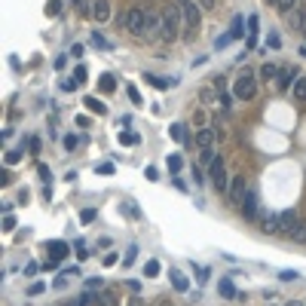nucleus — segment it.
<instances>
[{
	"label": "nucleus",
	"mask_w": 306,
	"mask_h": 306,
	"mask_svg": "<svg viewBox=\"0 0 306 306\" xmlns=\"http://www.w3.org/2000/svg\"><path fill=\"white\" fill-rule=\"evenodd\" d=\"M28 147H31V153H40V138H28Z\"/></svg>",
	"instance_id": "8fccbe9b"
},
{
	"label": "nucleus",
	"mask_w": 306,
	"mask_h": 306,
	"mask_svg": "<svg viewBox=\"0 0 306 306\" xmlns=\"http://www.w3.org/2000/svg\"><path fill=\"white\" fill-rule=\"evenodd\" d=\"M215 92H218L215 86H211V89L205 86V89L199 92V98H202V104H205V107H221V95H215Z\"/></svg>",
	"instance_id": "ddd939ff"
},
{
	"label": "nucleus",
	"mask_w": 306,
	"mask_h": 306,
	"mask_svg": "<svg viewBox=\"0 0 306 306\" xmlns=\"http://www.w3.org/2000/svg\"><path fill=\"white\" fill-rule=\"evenodd\" d=\"M181 6V18H184V28H187V37L193 31H199V21H202V6L199 0H175Z\"/></svg>",
	"instance_id": "f03ea898"
},
{
	"label": "nucleus",
	"mask_w": 306,
	"mask_h": 306,
	"mask_svg": "<svg viewBox=\"0 0 306 306\" xmlns=\"http://www.w3.org/2000/svg\"><path fill=\"white\" fill-rule=\"evenodd\" d=\"M101 285H104V282H101V276H98V279H89V282H86V288H89V291H95V288H101Z\"/></svg>",
	"instance_id": "864d4df0"
},
{
	"label": "nucleus",
	"mask_w": 306,
	"mask_h": 306,
	"mask_svg": "<svg viewBox=\"0 0 306 306\" xmlns=\"http://www.w3.org/2000/svg\"><path fill=\"white\" fill-rule=\"evenodd\" d=\"M95 303L98 306H116V291H101Z\"/></svg>",
	"instance_id": "5701e85b"
},
{
	"label": "nucleus",
	"mask_w": 306,
	"mask_h": 306,
	"mask_svg": "<svg viewBox=\"0 0 306 306\" xmlns=\"http://www.w3.org/2000/svg\"><path fill=\"white\" fill-rule=\"evenodd\" d=\"M46 12H49V15H58V12H61V0H49Z\"/></svg>",
	"instance_id": "4c0bfd02"
},
{
	"label": "nucleus",
	"mask_w": 306,
	"mask_h": 306,
	"mask_svg": "<svg viewBox=\"0 0 306 306\" xmlns=\"http://www.w3.org/2000/svg\"><path fill=\"white\" fill-rule=\"evenodd\" d=\"M181 166H184V159L178 153H169V172H181Z\"/></svg>",
	"instance_id": "c756f323"
},
{
	"label": "nucleus",
	"mask_w": 306,
	"mask_h": 306,
	"mask_svg": "<svg viewBox=\"0 0 306 306\" xmlns=\"http://www.w3.org/2000/svg\"><path fill=\"white\" fill-rule=\"evenodd\" d=\"M297 224H300V215H297V211H291V208H288V211H282V215H279V233H285L288 239H291V233H294V227H297Z\"/></svg>",
	"instance_id": "6e6552de"
},
{
	"label": "nucleus",
	"mask_w": 306,
	"mask_h": 306,
	"mask_svg": "<svg viewBox=\"0 0 306 306\" xmlns=\"http://www.w3.org/2000/svg\"><path fill=\"white\" fill-rule=\"evenodd\" d=\"M123 25H126V31H129V34H135V37H144V28H147V9H141V6H132V9L126 12Z\"/></svg>",
	"instance_id": "20e7f679"
},
{
	"label": "nucleus",
	"mask_w": 306,
	"mask_h": 306,
	"mask_svg": "<svg viewBox=\"0 0 306 306\" xmlns=\"http://www.w3.org/2000/svg\"><path fill=\"white\" fill-rule=\"evenodd\" d=\"M135 257H138V248H135V245H132V248H129V251H126V257H123V264H126V267H129V264H135Z\"/></svg>",
	"instance_id": "37998d69"
},
{
	"label": "nucleus",
	"mask_w": 306,
	"mask_h": 306,
	"mask_svg": "<svg viewBox=\"0 0 306 306\" xmlns=\"http://www.w3.org/2000/svg\"><path fill=\"white\" fill-rule=\"evenodd\" d=\"M218 291H221V297H227V300H236V297H239V291H236V285H233L230 279H221Z\"/></svg>",
	"instance_id": "a211bd4d"
},
{
	"label": "nucleus",
	"mask_w": 306,
	"mask_h": 306,
	"mask_svg": "<svg viewBox=\"0 0 306 306\" xmlns=\"http://www.w3.org/2000/svg\"><path fill=\"white\" fill-rule=\"evenodd\" d=\"M126 95L132 98V104H141V95H138V89H135V86H126Z\"/></svg>",
	"instance_id": "ea45409f"
},
{
	"label": "nucleus",
	"mask_w": 306,
	"mask_h": 306,
	"mask_svg": "<svg viewBox=\"0 0 306 306\" xmlns=\"http://www.w3.org/2000/svg\"><path fill=\"white\" fill-rule=\"evenodd\" d=\"M77 144H80V138H74V135H67V138H64V147H67V150H74Z\"/></svg>",
	"instance_id": "09e8293b"
},
{
	"label": "nucleus",
	"mask_w": 306,
	"mask_h": 306,
	"mask_svg": "<svg viewBox=\"0 0 306 306\" xmlns=\"http://www.w3.org/2000/svg\"><path fill=\"white\" fill-rule=\"evenodd\" d=\"M254 92H257V83H254V70H242L239 77H236V83H233V98H239V101H251L254 98Z\"/></svg>",
	"instance_id": "7ed1b4c3"
},
{
	"label": "nucleus",
	"mask_w": 306,
	"mask_h": 306,
	"mask_svg": "<svg viewBox=\"0 0 306 306\" xmlns=\"http://www.w3.org/2000/svg\"><path fill=\"white\" fill-rule=\"evenodd\" d=\"M3 230H6V233L15 230V218H12V215H3Z\"/></svg>",
	"instance_id": "79ce46f5"
},
{
	"label": "nucleus",
	"mask_w": 306,
	"mask_h": 306,
	"mask_svg": "<svg viewBox=\"0 0 306 306\" xmlns=\"http://www.w3.org/2000/svg\"><path fill=\"white\" fill-rule=\"evenodd\" d=\"M230 40H233L230 34H221V37L215 40V49H224V46H230Z\"/></svg>",
	"instance_id": "58836bf2"
},
{
	"label": "nucleus",
	"mask_w": 306,
	"mask_h": 306,
	"mask_svg": "<svg viewBox=\"0 0 306 306\" xmlns=\"http://www.w3.org/2000/svg\"><path fill=\"white\" fill-rule=\"evenodd\" d=\"M37 270H40V267H37V264H28V267H25V276H34V273H37Z\"/></svg>",
	"instance_id": "4d7b16f0"
},
{
	"label": "nucleus",
	"mask_w": 306,
	"mask_h": 306,
	"mask_svg": "<svg viewBox=\"0 0 306 306\" xmlns=\"http://www.w3.org/2000/svg\"><path fill=\"white\" fill-rule=\"evenodd\" d=\"M294 98H297V101H306V77H297V83H294Z\"/></svg>",
	"instance_id": "a878e982"
},
{
	"label": "nucleus",
	"mask_w": 306,
	"mask_h": 306,
	"mask_svg": "<svg viewBox=\"0 0 306 306\" xmlns=\"http://www.w3.org/2000/svg\"><path fill=\"white\" fill-rule=\"evenodd\" d=\"M227 196H230V202H233L236 208L245 202V196H248V187H245V175H233V178H230V190H227Z\"/></svg>",
	"instance_id": "423d86ee"
},
{
	"label": "nucleus",
	"mask_w": 306,
	"mask_h": 306,
	"mask_svg": "<svg viewBox=\"0 0 306 306\" xmlns=\"http://www.w3.org/2000/svg\"><path fill=\"white\" fill-rule=\"evenodd\" d=\"M294 83H297V70L294 67H282L279 70V89L288 92V89H294Z\"/></svg>",
	"instance_id": "f8f14e48"
},
{
	"label": "nucleus",
	"mask_w": 306,
	"mask_h": 306,
	"mask_svg": "<svg viewBox=\"0 0 306 306\" xmlns=\"http://www.w3.org/2000/svg\"><path fill=\"white\" fill-rule=\"evenodd\" d=\"M242 28H245V18H242V15H236V18H233V25H230V37H233V40H239V37L245 34Z\"/></svg>",
	"instance_id": "aec40b11"
},
{
	"label": "nucleus",
	"mask_w": 306,
	"mask_h": 306,
	"mask_svg": "<svg viewBox=\"0 0 306 306\" xmlns=\"http://www.w3.org/2000/svg\"><path fill=\"white\" fill-rule=\"evenodd\" d=\"M181 6L175 3V6H166V12H162V37L159 40H166V43H175L181 34Z\"/></svg>",
	"instance_id": "f257e3e1"
},
{
	"label": "nucleus",
	"mask_w": 306,
	"mask_h": 306,
	"mask_svg": "<svg viewBox=\"0 0 306 306\" xmlns=\"http://www.w3.org/2000/svg\"><path fill=\"white\" fill-rule=\"evenodd\" d=\"M184 129H187V126H181V123H175V126H172L169 132H172V138H175V141H181V144H187L190 138H187V132H184Z\"/></svg>",
	"instance_id": "4be33fe9"
},
{
	"label": "nucleus",
	"mask_w": 306,
	"mask_h": 306,
	"mask_svg": "<svg viewBox=\"0 0 306 306\" xmlns=\"http://www.w3.org/2000/svg\"><path fill=\"white\" fill-rule=\"evenodd\" d=\"M285 21H288V25H291L294 31H297V28H303V25H306V21H303V15H300L297 9H291V12H285Z\"/></svg>",
	"instance_id": "412c9836"
},
{
	"label": "nucleus",
	"mask_w": 306,
	"mask_h": 306,
	"mask_svg": "<svg viewBox=\"0 0 306 306\" xmlns=\"http://www.w3.org/2000/svg\"><path fill=\"white\" fill-rule=\"evenodd\" d=\"M261 77H264V80H276V77H279V67H276L273 61H267V64L261 67Z\"/></svg>",
	"instance_id": "b1692460"
},
{
	"label": "nucleus",
	"mask_w": 306,
	"mask_h": 306,
	"mask_svg": "<svg viewBox=\"0 0 306 306\" xmlns=\"http://www.w3.org/2000/svg\"><path fill=\"white\" fill-rule=\"evenodd\" d=\"M37 172H40V178H43V181H49V178H52V175H49V169H46V166H40V169H37Z\"/></svg>",
	"instance_id": "6e6d98bb"
},
{
	"label": "nucleus",
	"mask_w": 306,
	"mask_h": 306,
	"mask_svg": "<svg viewBox=\"0 0 306 306\" xmlns=\"http://www.w3.org/2000/svg\"><path fill=\"white\" fill-rule=\"evenodd\" d=\"M120 144H138V135L135 132H120Z\"/></svg>",
	"instance_id": "473e14b6"
},
{
	"label": "nucleus",
	"mask_w": 306,
	"mask_h": 306,
	"mask_svg": "<svg viewBox=\"0 0 306 306\" xmlns=\"http://www.w3.org/2000/svg\"><path fill=\"white\" fill-rule=\"evenodd\" d=\"M144 276H147V279L159 276V261H147V264H144Z\"/></svg>",
	"instance_id": "c85d7f7f"
},
{
	"label": "nucleus",
	"mask_w": 306,
	"mask_h": 306,
	"mask_svg": "<svg viewBox=\"0 0 306 306\" xmlns=\"http://www.w3.org/2000/svg\"><path fill=\"white\" fill-rule=\"evenodd\" d=\"M279 279H282V282H294V279H300V273H297V270H282Z\"/></svg>",
	"instance_id": "f704fd0d"
},
{
	"label": "nucleus",
	"mask_w": 306,
	"mask_h": 306,
	"mask_svg": "<svg viewBox=\"0 0 306 306\" xmlns=\"http://www.w3.org/2000/svg\"><path fill=\"white\" fill-rule=\"evenodd\" d=\"M70 55H74V58H80V55H83V46H80V43H74V49H70Z\"/></svg>",
	"instance_id": "5fc2aeb1"
},
{
	"label": "nucleus",
	"mask_w": 306,
	"mask_h": 306,
	"mask_svg": "<svg viewBox=\"0 0 306 306\" xmlns=\"http://www.w3.org/2000/svg\"><path fill=\"white\" fill-rule=\"evenodd\" d=\"M43 291H46V285H43V282H34V285L28 288V294H31V297H37V294H43Z\"/></svg>",
	"instance_id": "c03bdc74"
},
{
	"label": "nucleus",
	"mask_w": 306,
	"mask_h": 306,
	"mask_svg": "<svg viewBox=\"0 0 306 306\" xmlns=\"http://www.w3.org/2000/svg\"><path fill=\"white\" fill-rule=\"evenodd\" d=\"M291 239H294V242H306V221H303V218H300V224L294 227V233H291Z\"/></svg>",
	"instance_id": "bb28decb"
},
{
	"label": "nucleus",
	"mask_w": 306,
	"mask_h": 306,
	"mask_svg": "<svg viewBox=\"0 0 306 306\" xmlns=\"http://www.w3.org/2000/svg\"><path fill=\"white\" fill-rule=\"evenodd\" d=\"M215 3H218V0H199V6H202V9H215Z\"/></svg>",
	"instance_id": "13d9d810"
},
{
	"label": "nucleus",
	"mask_w": 306,
	"mask_h": 306,
	"mask_svg": "<svg viewBox=\"0 0 306 306\" xmlns=\"http://www.w3.org/2000/svg\"><path fill=\"white\" fill-rule=\"evenodd\" d=\"M18 159H21V153H18V150H6V166H15Z\"/></svg>",
	"instance_id": "a19ab883"
},
{
	"label": "nucleus",
	"mask_w": 306,
	"mask_h": 306,
	"mask_svg": "<svg viewBox=\"0 0 306 306\" xmlns=\"http://www.w3.org/2000/svg\"><path fill=\"white\" fill-rule=\"evenodd\" d=\"M92 46H98V49H107L110 43H107V40H104V37H101L98 31H92Z\"/></svg>",
	"instance_id": "2f4dec72"
},
{
	"label": "nucleus",
	"mask_w": 306,
	"mask_h": 306,
	"mask_svg": "<svg viewBox=\"0 0 306 306\" xmlns=\"http://www.w3.org/2000/svg\"><path fill=\"white\" fill-rule=\"evenodd\" d=\"M46 251H49V261H61V257L67 254V245H64V242H49Z\"/></svg>",
	"instance_id": "dca6fc26"
},
{
	"label": "nucleus",
	"mask_w": 306,
	"mask_h": 306,
	"mask_svg": "<svg viewBox=\"0 0 306 306\" xmlns=\"http://www.w3.org/2000/svg\"><path fill=\"white\" fill-rule=\"evenodd\" d=\"M83 104H86V110H89V113H98V116H104V113H107V107H104L95 95H86V98H83Z\"/></svg>",
	"instance_id": "2eb2a0df"
},
{
	"label": "nucleus",
	"mask_w": 306,
	"mask_h": 306,
	"mask_svg": "<svg viewBox=\"0 0 306 306\" xmlns=\"http://www.w3.org/2000/svg\"><path fill=\"white\" fill-rule=\"evenodd\" d=\"M267 46H273V49H279V46H282V37H279L276 31H270V37H267Z\"/></svg>",
	"instance_id": "c9c22d12"
},
{
	"label": "nucleus",
	"mask_w": 306,
	"mask_h": 306,
	"mask_svg": "<svg viewBox=\"0 0 306 306\" xmlns=\"http://www.w3.org/2000/svg\"><path fill=\"white\" fill-rule=\"evenodd\" d=\"M98 172H101V175H113V162H101Z\"/></svg>",
	"instance_id": "3c124183"
},
{
	"label": "nucleus",
	"mask_w": 306,
	"mask_h": 306,
	"mask_svg": "<svg viewBox=\"0 0 306 306\" xmlns=\"http://www.w3.org/2000/svg\"><path fill=\"white\" fill-rule=\"evenodd\" d=\"M211 86L218 89V95H227V77H221V74H218V77H211Z\"/></svg>",
	"instance_id": "cd10ccee"
},
{
	"label": "nucleus",
	"mask_w": 306,
	"mask_h": 306,
	"mask_svg": "<svg viewBox=\"0 0 306 306\" xmlns=\"http://www.w3.org/2000/svg\"><path fill=\"white\" fill-rule=\"evenodd\" d=\"M159 37H162V15L147 9V28H144L141 40H159Z\"/></svg>",
	"instance_id": "0eeeda50"
},
{
	"label": "nucleus",
	"mask_w": 306,
	"mask_h": 306,
	"mask_svg": "<svg viewBox=\"0 0 306 306\" xmlns=\"http://www.w3.org/2000/svg\"><path fill=\"white\" fill-rule=\"evenodd\" d=\"M257 224H261V233H279V215L273 211H257Z\"/></svg>",
	"instance_id": "9d476101"
},
{
	"label": "nucleus",
	"mask_w": 306,
	"mask_h": 306,
	"mask_svg": "<svg viewBox=\"0 0 306 306\" xmlns=\"http://www.w3.org/2000/svg\"><path fill=\"white\" fill-rule=\"evenodd\" d=\"M116 261H120V254H116V251H110V254H104V261H101V264H104V267H113Z\"/></svg>",
	"instance_id": "49530a36"
},
{
	"label": "nucleus",
	"mask_w": 306,
	"mask_h": 306,
	"mask_svg": "<svg viewBox=\"0 0 306 306\" xmlns=\"http://www.w3.org/2000/svg\"><path fill=\"white\" fill-rule=\"evenodd\" d=\"M285 306H306V303H300V300H291V303H285Z\"/></svg>",
	"instance_id": "bf43d9fd"
},
{
	"label": "nucleus",
	"mask_w": 306,
	"mask_h": 306,
	"mask_svg": "<svg viewBox=\"0 0 306 306\" xmlns=\"http://www.w3.org/2000/svg\"><path fill=\"white\" fill-rule=\"evenodd\" d=\"M208 178H211V187H215L218 193H227V190H230V175H227V169H224V159H215V162L208 166Z\"/></svg>",
	"instance_id": "39448f33"
},
{
	"label": "nucleus",
	"mask_w": 306,
	"mask_h": 306,
	"mask_svg": "<svg viewBox=\"0 0 306 306\" xmlns=\"http://www.w3.org/2000/svg\"><path fill=\"white\" fill-rule=\"evenodd\" d=\"M113 89H116L113 77H110V74H104V77H101V92H113Z\"/></svg>",
	"instance_id": "7c9ffc66"
},
{
	"label": "nucleus",
	"mask_w": 306,
	"mask_h": 306,
	"mask_svg": "<svg viewBox=\"0 0 306 306\" xmlns=\"http://www.w3.org/2000/svg\"><path fill=\"white\" fill-rule=\"evenodd\" d=\"M218 138H221L218 126H208V129H199V132H196V144H199V147H215Z\"/></svg>",
	"instance_id": "9b49d317"
},
{
	"label": "nucleus",
	"mask_w": 306,
	"mask_h": 306,
	"mask_svg": "<svg viewBox=\"0 0 306 306\" xmlns=\"http://www.w3.org/2000/svg\"><path fill=\"white\" fill-rule=\"evenodd\" d=\"M144 80H147L150 86H156V89H162V92H166V89H172V86L178 83V80H166V77H153V74H147Z\"/></svg>",
	"instance_id": "6ab92c4d"
},
{
	"label": "nucleus",
	"mask_w": 306,
	"mask_h": 306,
	"mask_svg": "<svg viewBox=\"0 0 306 306\" xmlns=\"http://www.w3.org/2000/svg\"><path fill=\"white\" fill-rule=\"evenodd\" d=\"M218 159V153H215V147H202V153H199V162L202 166H211Z\"/></svg>",
	"instance_id": "393cba45"
},
{
	"label": "nucleus",
	"mask_w": 306,
	"mask_h": 306,
	"mask_svg": "<svg viewBox=\"0 0 306 306\" xmlns=\"http://www.w3.org/2000/svg\"><path fill=\"white\" fill-rule=\"evenodd\" d=\"M92 15H95L98 21H107V18H110V3H107V0H95V3H92Z\"/></svg>",
	"instance_id": "4468645a"
},
{
	"label": "nucleus",
	"mask_w": 306,
	"mask_h": 306,
	"mask_svg": "<svg viewBox=\"0 0 306 306\" xmlns=\"http://www.w3.org/2000/svg\"><path fill=\"white\" fill-rule=\"evenodd\" d=\"M193 181H196V184H202V181H205V172H202L199 166H193Z\"/></svg>",
	"instance_id": "de8ad7c7"
},
{
	"label": "nucleus",
	"mask_w": 306,
	"mask_h": 306,
	"mask_svg": "<svg viewBox=\"0 0 306 306\" xmlns=\"http://www.w3.org/2000/svg\"><path fill=\"white\" fill-rule=\"evenodd\" d=\"M95 218H98V211H95V208H83V215H80V221H83V224H92Z\"/></svg>",
	"instance_id": "72a5a7b5"
},
{
	"label": "nucleus",
	"mask_w": 306,
	"mask_h": 306,
	"mask_svg": "<svg viewBox=\"0 0 306 306\" xmlns=\"http://www.w3.org/2000/svg\"><path fill=\"white\" fill-rule=\"evenodd\" d=\"M144 178H147V181H159V175H156V169H153V166H147V172H144Z\"/></svg>",
	"instance_id": "603ef678"
},
{
	"label": "nucleus",
	"mask_w": 306,
	"mask_h": 306,
	"mask_svg": "<svg viewBox=\"0 0 306 306\" xmlns=\"http://www.w3.org/2000/svg\"><path fill=\"white\" fill-rule=\"evenodd\" d=\"M294 3H297V0H276V6H279L282 12H291V9H294Z\"/></svg>",
	"instance_id": "a18cd8bd"
},
{
	"label": "nucleus",
	"mask_w": 306,
	"mask_h": 306,
	"mask_svg": "<svg viewBox=\"0 0 306 306\" xmlns=\"http://www.w3.org/2000/svg\"><path fill=\"white\" fill-rule=\"evenodd\" d=\"M239 211H242L245 221H257V211H261V205H257V193L248 190V196H245V202L239 205Z\"/></svg>",
	"instance_id": "1a4fd4ad"
},
{
	"label": "nucleus",
	"mask_w": 306,
	"mask_h": 306,
	"mask_svg": "<svg viewBox=\"0 0 306 306\" xmlns=\"http://www.w3.org/2000/svg\"><path fill=\"white\" fill-rule=\"evenodd\" d=\"M172 285H175V291H190V282H187V276L181 273V270H172Z\"/></svg>",
	"instance_id": "f3484780"
},
{
	"label": "nucleus",
	"mask_w": 306,
	"mask_h": 306,
	"mask_svg": "<svg viewBox=\"0 0 306 306\" xmlns=\"http://www.w3.org/2000/svg\"><path fill=\"white\" fill-rule=\"evenodd\" d=\"M74 83H77V86L86 83V67H83V64H77V70H74Z\"/></svg>",
	"instance_id": "e433bc0d"
}]
</instances>
